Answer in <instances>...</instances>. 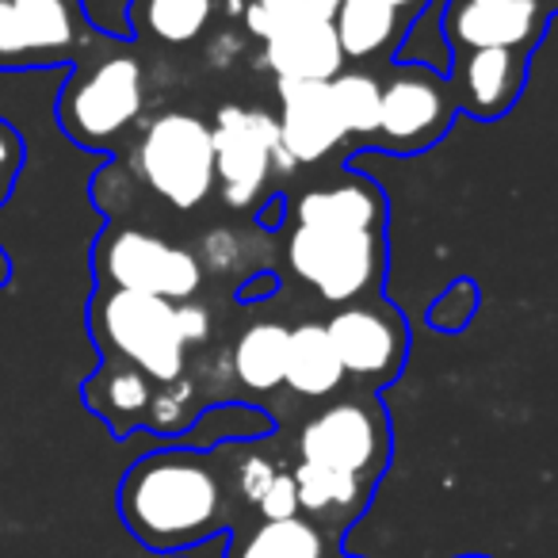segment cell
Wrapping results in <instances>:
<instances>
[{
    "mask_svg": "<svg viewBox=\"0 0 558 558\" xmlns=\"http://www.w3.org/2000/svg\"><path fill=\"white\" fill-rule=\"evenodd\" d=\"M210 326H215V322H210V311L203 303H192V299H187V303H180V329H184V341H187V349H192V344H203L210 337Z\"/></svg>",
    "mask_w": 558,
    "mask_h": 558,
    "instance_id": "32",
    "label": "cell"
},
{
    "mask_svg": "<svg viewBox=\"0 0 558 558\" xmlns=\"http://www.w3.org/2000/svg\"><path fill=\"white\" fill-rule=\"evenodd\" d=\"M326 333L341 356L344 379L387 387L405 364L410 333L387 303H349L326 322Z\"/></svg>",
    "mask_w": 558,
    "mask_h": 558,
    "instance_id": "10",
    "label": "cell"
},
{
    "mask_svg": "<svg viewBox=\"0 0 558 558\" xmlns=\"http://www.w3.org/2000/svg\"><path fill=\"white\" fill-rule=\"evenodd\" d=\"M245 9H248V0H230V12H233V16H245Z\"/></svg>",
    "mask_w": 558,
    "mask_h": 558,
    "instance_id": "37",
    "label": "cell"
},
{
    "mask_svg": "<svg viewBox=\"0 0 558 558\" xmlns=\"http://www.w3.org/2000/svg\"><path fill=\"white\" fill-rule=\"evenodd\" d=\"M283 383H288L299 398H329V395H337V387L344 383L341 356H337L333 341H329L322 322H303V326L291 329Z\"/></svg>",
    "mask_w": 558,
    "mask_h": 558,
    "instance_id": "19",
    "label": "cell"
},
{
    "mask_svg": "<svg viewBox=\"0 0 558 558\" xmlns=\"http://www.w3.org/2000/svg\"><path fill=\"white\" fill-rule=\"evenodd\" d=\"M215 184L233 210H245L260 199L271 177L295 169V157L279 142V123L264 108L226 104L215 116Z\"/></svg>",
    "mask_w": 558,
    "mask_h": 558,
    "instance_id": "8",
    "label": "cell"
},
{
    "mask_svg": "<svg viewBox=\"0 0 558 558\" xmlns=\"http://www.w3.org/2000/svg\"><path fill=\"white\" fill-rule=\"evenodd\" d=\"M283 471V466H276L268 456H241L238 463H233L230 471V489H233V501L248 505V509H256L260 505V497L268 494V486L276 482V474Z\"/></svg>",
    "mask_w": 558,
    "mask_h": 558,
    "instance_id": "28",
    "label": "cell"
},
{
    "mask_svg": "<svg viewBox=\"0 0 558 558\" xmlns=\"http://www.w3.org/2000/svg\"><path fill=\"white\" fill-rule=\"evenodd\" d=\"M402 12L383 4V0H344L341 12L333 20L337 43H341L344 58H375L383 50L395 47L402 35Z\"/></svg>",
    "mask_w": 558,
    "mask_h": 558,
    "instance_id": "21",
    "label": "cell"
},
{
    "mask_svg": "<svg viewBox=\"0 0 558 558\" xmlns=\"http://www.w3.org/2000/svg\"><path fill=\"white\" fill-rule=\"evenodd\" d=\"M146 108L142 65L126 54H104L93 65H77L58 96V123L81 149H108L123 131L138 123Z\"/></svg>",
    "mask_w": 558,
    "mask_h": 558,
    "instance_id": "3",
    "label": "cell"
},
{
    "mask_svg": "<svg viewBox=\"0 0 558 558\" xmlns=\"http://www.w3.org/2000/svg\"><path fill=\"white\" fill-rule=\"evenodd\" d=\"M119 517L154 555H184L230 527L233 489L215 451H149L119 482Z\"/></svg>",
    "mask_w": 558,
    "mask_h": 558,
    "instance_id": "1",
    "label": "cell"
},
{
    "mask_svg": "<svg viewBox=\"0 0 558 558\" xmlns=\"http://www.w3.org/2000/svg\"><path fill=\"white\" fill-rule=\"evenodd\" d=\"M12 283V256L4 253V245H0V291Z\"/></svg>",
    "mask_w": 558,
    "mask_h": 558,
    "instance_id": "35",
    "label": "cell"
},
{
    "mask_svg": "<svg viewBox=\"0 0 558 558\" xmlns=\"http://www.w3.org/2000/svg\"><path fill=\"white\" fill-rule=\"evenodd\" d=\"M215 0H138L134 4V20L138 27H146L157 43L169 47H184L203 35V27L210 24Z\"/></svg>",
    "mask_w": 558,
    "mask_h": 558,
    "instance_id": "23",
    "label": "cell"
},
{
    "mask_svg": "<svg viewBox=\"0 0 558 558\" xmlns=\"http://www.w3.org/2000/svg\"><path fill=\"white\" fill-rule=\"evenodd\" d=\"M295 489H299V517L322 532V539H341L367 509V497L375 486L352 478V474L329 471V466L295 463Z\"/></svg>",
    "mask_w": 558,
    "mask_h": 558,
    "instance_id": "14",
    "label": "cell"
},
{
    "mask_svg": "<svg viewBox=\"0 0 558 558\" xmlns=\"http://www.w3.org/2000/svg\"><path fill=\"white\" fill-rule=\"evenodd\" d=\"M264 291H271V279H253V283H248V288L241 291V299H253V295L260 299Z\"/></svg>",
    "mask_w": 558,
    "mask_h": 558,
    "instance_id": "36",
    "label": "cell"
},
{
    "mask_svg": "<svg viewBox=\"0 0 558 558\" xmlns=\"http://www.w3.org/2000/svg\"><path fill=\"white\" fill-rule=\"evenodd\" d=\"M276 93H279V116H276L279 142L295 157V165L322 161V157H329L349 138L329 81H322V85H288V81H276Z\"/></svg>",
    "mask_w": 558,
    "mask_h": 558,
    "instance_id": "12",
    "label": "cell"
},
{
    "mask_svg": "<svg viewBox=\"0 0 558 558\" xmlns=\"http://www.w3.org/2000/svg\"><path fill=\"white\" fill-rule=\"evenodd\" d=\"M222 50H226V54H238V50H241V43L233 39V35H218L215 50H210V62H215V65H222Z\"/></svg>",
    "mask_w": 558,
    "mask_h": 558,
    "instance_id": "33",
    "label": "cell"
},
{
    "mask_svg": "<svg viewBox=\"0 0 558 558\" xmlns=\"http://www.w3.org/2000/svg\"><path fill=\"white\" fill-rule=\"evenodd\" d=\"M520 81H524L520 50H471L459 77V96L474 119H497L512 108Z\"/></svg>",
    "mask_w": 558,
    "mask_h": 558,
    "instance_id": "18",
    "label": "cell"
},
{
    "mask_svg": "<svg viewBox=\"0 0 558 558\" xmlns=\"http://www.w3.org/2000/svg\"><path fill=\"white\" fill-rule=\"evenodd\" d=\"M154 390L157 383L146 372H138L131 364H119V360H104V367L81 387V395H85V405L96 417L108 421L111 433L126 436L131 428L146 425Z\"/></svg>",
    "mask_w": 558,
    "mask_h": 558,
    "instance_id": "17",
    "label": "cell"
},
{
    "mask_svg": "<svg viewBox=\"0 0 558 558\" xmlns=\"http://www.w3.org/2000/svg\"><path fill=\"white\" fill-rule=\"evenodd\" d=\"M383 230H326L295 226L288 233V264L326 303H360L383 279Z\"/></svg>",
    "mask_w": 558,
    "mask_h": 558,
    "instance_id": "6",
    "label": "cell"
},
{
    "mask_svg": "<svg viewBox=\"0 0 558 558\" xmlns=\"http://www.w3.org/2000/svg\"><path fill=\"white\" fill-rule=\"evenodd\" d=\"M288 337L291 329L279 322H256L241 329L238 344L230 352V372L241 390L248 395H271L283 387V367H288Z\"/></svg>",
    "mask_w": 558,
    "mask_h": 558,
    "instance_id": "20",
    "label": "cell"
},
{
    "mask_svg": "<svg viewBox=\"0 0 558 558\" xmlns=\"http://www.w3.org/2000/svg\"><path fill=\"white\" fill-rule=\"evenodd\" d=\"M238 256H241V241H238V233H233V230H210L207 238H203V245H199L203 271L233 268V264H238Z\"/></svg>",
    "mask_w": 558,
    "mask_h": 558,
    "instance_id": "31",
    "label": "cell"
},
{
    "mask_svg": "<svg viewBox=\"0 0 558 558\" xmlns=\"http://www.w3.org/2000/svg\"><path fill=\"white\" fill-rule=\"evenodd\" d=\"M24 161H27L24 134H20L9 119H0V207L12 199V192H16V180H20Z\"/></svg>",
    "mask_w": 558,
    "mask_h": 558,
    "instance_id": "29",
    "label": "cell"
},
{
    "mask_svg": "<svg viewBox=\"0 0 558 558\" xmlns=\"http://www.w3.org/2000/svg\"><path fill=\"white\" fill-rule=\"evenodd\" d=\"M256 517L260 520H291L299 517V489H295V474L279 471L276 482L268 486V494L256 505Z\"/></svg>",
    "mask_w": 558,
    "mask_h": 558,
    "instance_id": "30",
    "label": "cell"
},
{
    "mask_svg": "<svg viewBox=\"0 0 558 558\" xmlns=\"http://www.w3.org/2000/svg\"><path fill=\"white\" fill-rule=\"evenodd\" d=\"M474 311H478V288H474L471 279H456V283L433 303L428 326L440 329V333H459V329L474 318Z\"/></svg>",
    "mask_w": 558,
    "mask_h": 558,
    "instance_id": "27",
    "label": "cell"
},
{
    "mask_svg": "<svg viewBox=\"0 0 558 558\" xmlns=\"http://www.w3.org/2000/svg\"><path fill=\"white\" fill-rule=\"evenodd\" d=\"M463 558H486V555H463Z\"/></svg>",
    "mask_w": 558,
    "mask_h": 558,
    "instance_id": "39",
    "label": "cell"
},
{
    "mask_svg": "<svg viewBox=\"0 0 558 558\" xmlns=\"http://www.w3.org/2000/svg\"><path fill=\"white\" fill-rule=\"evenodd\" d=\"M329 88H333L337 111H341L349 138H367V134L379 131V96H383L379 81L352 70V73H337L329 81Z\"/></svg>",
    "mask_w": 558,
    "mask_h": 558,
    "instance_id": "25",
    "label": "cell"
},
{
    "mask_svg": "<svg viewBox=\"0 0 558 558\" xmlns=\"http://www.w3.org/2000/svg\"><path fill=\"white\" fill-rule=\"evenodd\" d=\"M547 4H555V9H558V0H547Z\"/></svg>",
    "mask_w": 558,
    "mask_h": 558,
    "instance_id": "40",
    "label": "cell"
},
{
    "mask_svg": "<svg viewBox=\"0 0 558 558\" xmlns=\"http://www.w3.org/2000/svg\"><path fill=\"white\" fill-rule=\"evenodd\" d=\"M344 0H248L245 27L248 35L268 43L271 35L291 32L303 24H333Z\"/></svg>",
    "mask_w": 558,
    "mask_h": 558,
    "instance_id": "24",
    "label": "cell"
},
{
    "mask_svg": "<svg viewBox=\"0 0 558 558\" xmlns=\"http://www.w3.org/2000/svg\"><path fill=\"white\" fill-rule=\"evenodd\" d=\"M226 558H326V539L303 517L260 520L233 535Z\"/></svg>",
    "mask_w": 558,
    "mask_h": 558,
    "instance_id": "22",
    "label": "cell"
},
{
    "mask_svg": "<svg viewBox=\"0 0 558 558\" xmlns=\"http://www.w3.org/2000/svg\"><path fill=\"white\" fill-rule=\"evenodd\" d=\"M448 39L463 50H524L543 35L539 0H501V4H466L448 9Z\"/></svg>",
    "mask_w": 558,
    "mask_h": 558,
    "instance_id": "13",
    "label": "cell"
},
{
    "mask_svg": "<svg viewBox=\"0 0 558 558\" xmlns=\"http://www.w3.org/2000/svg\"><path fill=\"white\" fill-rule=\"evenodd\" d=\"M260 65L288 85H322V81H333L337 73H344V54L333 24H303L271 35L264 43Z\"/></svg>",
    "mask_w": 558,
    "mask_h": 558,
    "instance_id": "15",
    "label": "cell"
},
{
    "mask_svg": "<svg viewBox=\"0 0 558 558\" xmlns=\"http://www.w3.org/2000/svg\"><path fill=\"white\" fill-rule=\"evenodd\" d=\"M96 276L100 288L138 291V295L187 303L203 283V264L195 253L157 238V233L134 230V226H111L96 241Z\"/></svg>",
    "mask_w": 558,
    "mask_h": 558,
    "instance_id": "7",
    "label": "cell"
},
{
    "mask_svg": "<svg viewBox=\"0 0 558 558\" xmlns=\"http://www.w3.org/2000/svg\"><path fill=\"white\" fill-rule=\"evenodd\" d=\"M88 39L77 0H0V70L70 62Z\"/></svg>",
    "mask_w": 558,
    "mask_h": 558,
    "instance_id": "9",
    "label": "cell"
},
{
    "mask_svg": "<svg viewBox=\"0 0 558 558\" xmlns=\"http://www.w3.org/2000/svg\"><path fill=\"white\" fill-rule=\"evenodd\" d=\"M387 199L364 177H344L333 184L306 187L295 199V226H326V230H383Z\"/></svg>",
    "mask_w": 558,
    "mask_h": 558,
    "instance_id": "16",
    "label": "cell"
},
{
    "mask_svg": "<svg viewBox=\"0 0 558 558\" xmlns=\"http://www.w3.org/2000/svg\"><path fill=\"white\" fill-rule=\"evenodd\" d=\"M451 123V100L436 77L410 70L387 81L379 96V131L375 138L395 154H417L436 142Z\"/></svg>",
    "mask_w": 558,
    "mask_h": 558,
    "instance_id": "11",
    "label": "cell"
},
{
    "mask_svg": "<svg viewBox=\"0 0 558 558\" xmlns=\"http://www.w3.org/2000/svg\"><path fill=\"white\" fill-rule=\"evenodd\" d=\"M383 4H390V9H398L402 16H417L421 9H425L428 0H383Z\"/></svg>",
    "mask_w": 558,
    "mask_h": 558,
    "instance_id": "34",
    "label": "cell"
},
{
    "mask_svg": "<svg viewBox=\"0 0 558 558\" xmlns=\"http://www.w3.org/2000/svg\"><path fill=\"white\" fill-rule=\"evenodd\" d=\"M134 169L177 210L199 207L215 192V134L199 116L165 111L142 126Z\"/></svg>",
    "mask_w": 558,
    "mask_h": 558,
    "instance_id": "4",
    "label": "cell"
},
{
    "mask_svg": "<svg viewBox=\"0 0 558 558\" xmlns=\"http://www.w3.org/2000/svg\"><path fill=\"white\" fill-rule=\"evenodd\" d=\"M88 326L104 360L146 372L157 387L187 375V341L180 329V303L138 291L100 288L88 306Z\"/></svg>",
    "mask_w": 558,
    "mask_h": 558,
    "instance_id": "2",
    "label": "cell"
},
{
    "mask_svg": "<svg viewBox=\"0 0 558 558\" xmlns=\"http://www.w3.org/2000/svg\"><path fill=\"white\" fill-rule=\"evenodd\" d=\"M466 4H501V0H466Z\"/></svg>",
    "mask_w": 558,
    "mask_h": 558,
    "instance_id": "38",
    "label": "cell"
},
{
    "mask_svg": "<svg viewBox=\"0 0 558 558\" xmlns=\"http://www.w3.org/2000/svg\"><path fill=\"white\" fill-rule=\"evenodd\" d=\"M192 421H195V383L187 379V375L154 390V402H149V413H146V428L172 436V433H184Z\"/></svg>",
    "mask_w": 558,
    "mask_h": 558,
    "instance_id": "26",
    "label": "cell"
},
{
    "mask_svg": "<svg viewBox=\"0 0 558 558\" xmlns=\"http://www.w3.org/2000/svg\"><path fill=\"white\" fill-rule=\"evenodd\" d=\"M299 463L329 466L352 478L375 482L390 463V425L375 398H337L299 428Z\"/></svg>",
    "mask_w": 558,
    "mask_h": 558,
    "instance_id": "5",
    "label": "cell"
}]
</instances>
